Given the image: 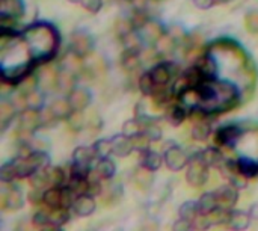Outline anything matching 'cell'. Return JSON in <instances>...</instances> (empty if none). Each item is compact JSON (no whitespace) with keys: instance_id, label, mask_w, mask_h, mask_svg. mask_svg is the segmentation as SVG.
Segmentation results:
<instances>
[{"instance_id":"46","label":"cell","mask_w":258,"mask_h":231,"mask_svg":"<svg viewBox=\"0 0 258 231\" xmlns=\"http://www.w3.org/2000/svg\"><path fill=\"white\" fill-rule=\"evenodd\" d=\"M32 222H33L36 227H39V228H42L44 225L50 224V209H48V210H45V209L36 210L35 215H33V218H32Z\"/></svg>"},{"instance_id":"43","label":"cell","mask_w":258,"mask_h":231,"mask_svg":"<svg viewBox=\"0 0 258 231\" xmlns=\"http://www.w3.org/2000/svg\"><path fill=\"white\" fill-rule=\"evenodd\" d=\"M141 132H142V124H141L139 120L135 117V118L127 120V121L122 124V132H121V133H124V135L128 136V138H133V136L139 135Z\"/></svg>"},{"instance_id":"58","label":"cell","mask_w":258,"mask_h":231,"mask_svg":"<svg viewBox=\"0 0 258 231\" xmlns=\"http://www.w3.org/2000/svg\"><path fill=\"white\" fill-rule=\"evenodd\" d=\"M68 2H71V3H79V5L82 3V0H68Z\"/></svg>"},{"instance_id":"7","label":"cell","mask_w":258,"mask_h":231,"mask_svg":"<svg viewBox=\"0 0 258 231\" xmlns=\"http://www.w3.org/2000/svg\"><path fill=\"white\" fill-rule=\"evenodd\" d=\"M216 192L218 197V207H224L228 210H233L239 201V189L234 188L231 183L230 185H224L221 186Z\"/></svg>"},{"instance_id":"3","label":"cell","mask_w":258,"mask_h":231,"mask_svg":"<svg viewBox=\"0 0 258 231\" xmlns=\"http://www.w3.org/2000/svg\"><path fill=\"white\" fill-rule=\"evenodd\" d=\"M243 133H245V129L242 126H239V124H225V126L219 127L215 132V142L218 144V147L234 148L236 144L243 136Z\"/></svg>"},{"instance_id":"39","label":"cell","mask_w":258,"mask_h":231,"mask_svg":"<svg viewBox=\"0 0 258 231\" xmlns=\"http://www.w3.org/2000/svg\"><path fill=\"white\" fill-rule=\"evenodd\" d=\"M68 186L76 194V197L88 195V186H89V183H88V179H85V177H70Z\"/></svg>"},{"instance_id":"29","label":"cell","mask_w":258,"mask_h":231,"mask_svg":"<svg viewBox=\"0 0 258 231\" xmlns=\"http://www.w3.org/2000/svg\"><path fill=\"white\" fill-rule=\"evenodd\" d=\"M44 204L48 209L62 207V188L48 186L44 192Z\"/></svg>"},{"instance_id":"4","label":"cell","mask_w":258,"mask_h":231,"mask_svg":"<svg viewBox=\"0 0 258 231\" xmlns=\"http://www.w3.org/2000/svg\"><path fill=\"white\" fill-rule=\"evenodd\" d=\"M163 159H165V163L166 166L174 171V172H178L184 168H187L189 165V160H190V156L177 144H171L165 153H163Z\"/></svg>"},{"instance_id":"32","label":"cell","mask_w":258,"mask_h":231,"mask_svg":"<svg viewBox=\"0 0 258 231\" xmlns=\"http://www.w3.org/2000/svg\"><path fill=\"white\" fill-rule=\"evenodd\" d=\"M200 213H201V210H200L198 201H186V203H183V204L180 206V209H178L180 218L187 219V221H192V222L195 221V218H197Z\"/></svg>"},{"instance_id":"18","label":"cell","mask_w":258,"mask_h":231,"mask_svg":"<svg viewBox=\"0 0 258 231\" xmlns=\"http://www.w3.org/2000/svg\"><path fill=\"white\" fill-rule=\"evenodd\" d=\"M141 53L139 50H130V48H124L122 54H121V65L125 71L128 73H135L136 70L141 68L142 65V59H141Z\"/></svg>"},{"instance_id":"30","label":"cell","mask_w":258,"mask_h":231,"mask_svg":"<svg viewBox=\"0 0 258 231\" xmlns=\"http://www.w3.org/2000/svg\"><path fill=\"white\" fill-rule=\"evenodd\" d=\"M237 163H239V171L246 179L258 177V160H254L251 157H240L237 159Z\"/></svg>"},{"instance_id":"26","label":"cell","mask_w":258,"mask_h":231,"mask_svg":"<svg viewBox=\"0 0 258 231\" xmlns=\"http://www.w3.org/2000/svg\"><path fill=\"white\" fill-rule=\"evenodd\" d=\"M35 171L47 169L50 166V156L45 150H33L29 157H26Z\"/></svg>"},{"instance_id":"21","label":"cell","mask_w":258,"mask_h":231,"mask_svg":"<svg viewBox=\"0 0 258 231\" xmlns=\"http://www.w3.org/2000/svg\"><path fill=\"white\" fill-rule=\"evenodd\" d=\"M24 9L26 8L23 0H0V15L20 18L23 17Z\"/></svg>"},{"instance_id":"17","label":"cell","mask_w":258,"mask_h":231,"mask_svg":"<svg viewBox=\"0 0 258 231\" xmlns=\"http://www.w3.org/2000/svg\"><path fill=\"white\" fill-rule=\"evenodd\" d=\"M200 157L204 160V163L209 166V168H216L219 169L221 165L224 163L225 157L222 154V151L219 150V147H207L206 150H201L198 151Z\"/></svg>"},{"instance_id":"34","label":"cell","mask_w":258,"mask_h":231,"mask_svg":"<svg viewBox=\"0 0 258 231\" xmlns=\"http://www.w3.org/2000/svg\"><path fill=\"white\" fill-rule=\"evenodd\" d=\"M15 179H18V172H17V163H15V159H14V160H9V162L2 165V168H0V180H2L3 185H8V183H12Z\"/></svg>"},{"instance_id":"13","label":"cell","mask_w":258,"mask_h":231,"mask_svg":"<svg viewBox=\"0 0 258 231\" xmlns=\"http://www.w3.org/2000/svg\"><path fill=\"white\" fill-rule=\"evenodd\" d=\"M166 30L163 29V26L159 23V21H156V20H151L150 18V21L138 32L139 35H141V38L144 39V42H150V44H156L157 42V39L165 33Z\"/></svg>"},{"instance_id":"37","label":"cell","mask_w":258,"mask_h":231,"mask_svg":"<svg viewBox=\"0 0 258 231\" xmlns=\"http://www.w3.org/2000/svg\"><path fill=\"white\" fill-rule=\"evenodd\" d=\"M92 148L95 151V156H97V160L98 159H106V157H110V154H113V150H112V141L110 139H97L94 144H92Z\"/></svg>"},{"instance_id":"25","label":"cell","mask_w":258,"mask_h":231,"mask_svg":"<svg viewBox=\"0 0 258 231\" xmlns=\"http://www.w3.org/2000/svg\"><path fill=\"white\" fill-rule=\"evenodd\" d=\"M212 133H213V127H212V123L207 118L195 121V124L192 127V138L195 141L204 142V141H207L210 138Z\"/></svg>"},{"instance_id":"31","label":"cell","mask_w":258,"mask_h":231,"mask_svg":"<svg viewBox=\"0 0 258 231\" xmlns=\"http://www.w3.org/2000/svg\"><path fill=\"white\" fill-rule=\"evenodd\" d=\"M138 86H139L142 95H145V97H151V95L154 94V91L157 89V85H156V82L153 80L150 71H145V73H142V74L139 76Z\"/></svg>"},{"instance_id":"36","label":"cell","mask_w":258,"mask_h":231,"mask_svg":"<svg viewBox=\"0 0 258 231\" xmlns=\"http://www.w3.org/2000/svg\"><path fill=\"white\" fill-rule=\"evenodd\" d=\"M26 97V104L27 107H32V109H36V110H41L44 106H45V97H44V92L39 91L38 88L24 94Z\"/></svg>"},{"instance_id":"27","label":"cell","mask_w":258,"mask_h":231,"mask_svg":"<svg viewBox=\"0 0 258 231\" xmlns=\"http://www.w3.org/2000/svg\"><path fill=\"white\" fill-rule=\"evenodd\" d=\"M95 169H97V172L100 174V177L103 180H112L115 177V174H116V165L110 157L98 159Z\"/></svg>"},{"instance_id":"55","label":"cell","mask_w":258,"mask_h":231,"mask_svg":"<svg viewBox=\"0 0 258 231\" xmlns=\"http://www.w3.org/2000/svg\"><path fill=\"white\" fill-rule=\"evenodd\" d=\"M249 215H251V218H252L254 221H258V203L252 204V206L249 207Z\"/></svg>"},{"instance_id":"53","label":"cell","mask_w":258,"mask_h":231,"mask_svg":"<svg viewBox=\"0 0 258 231\" xmlns=\"http://www.w3.org/2000/svg\"><path fill=\"white\" fill-rule=\"evenodd\" d=\"M89 183V186H88V195H91V197H98V195H101V192H103V185H101V180H97V182H88Z\"/></svg>"},{"instance_id":"8","label":"cell","mask_w":258,"mask_h":231,"mask_svg":"<svg viewBox=\"0 0 258 231\" xmlns=\"http://www.w3.org/2000/svg\"><path fill=\"white\" fill-rule=\"evenodd\" d=\"M68 100L73 106L74 110H80L83 112L85 109L89 107L91 101H92V94L89 89L86 88H80V86H76L70 94H68Z\"/></svg>"},{"instance_id":"28","label":"cell","mask_w":258,"mask_h":231,"mask_svg":"<svg viewBox=\"0 0 258 231\" xmlns=\"http://www.w3.org/2000/svg\"><path fill=\"white\" fill-rule=\"evenodd\" d=\"M38 77V85L44 89H53L56 88V82H57V71H54L51 67L48 68H42L41 73L36 76Z\"/></svg>"},{"instance_id":"20","label":"cell","mask_w":258,"mask_h":231,"mask_svg":"<svg viewBox=\"0 0 258 231\" xmlns=\"http://www.w3.org/2000/svg\"><path fill=\"white\" fill-rule=\"evenodd\" d=\"M47 176H48V186L63 188L68 185L70 180V171H65L60 166H48Z\"/></svg>"},{"instance_id":"45","label":"cell","mask_w":258,"mask_h":231,"mask_svg":"<svg viewBox=\"0 0 258 231\" xmlns=\"http://www.w3.org/2000/svg\"><path fill=\"white\" fill-rule=\"evenodd\" d=\"M213 227V222L207 213H200L194 221V228L197 231H207Z\"/></svg>"},{"instance_id":"6","label":"cell","mask_w":258,"mask_h":231,"mask_svg":"<svg viewBox=\"0 0 258 231\" xmlns=\"http://www.w3.org/2000/svg\"><path fill=\"white\" fill-rule=\"evenodd\" d=\"M23 204H24V197L17 186L12 185L9 188H3V191H2V207L5 210L17 212L23 207Z\"/></svg>"},{"instance_id":"56","label":"cell","mask_w":258,"mask_h":231,"mask_svg":"<svg viewBox=\"0 0 258 231\" xmlns=\"http://www.w3.org/2000/svg\"><path fill=\"white\" fill-rule=\"evenodd\" d=\"M41 231H62L60 230V227H57V225H54V224H47V225H44Z\"/></svg>"},{"instance_id":"47","label":"cell","mask_w":258,"mask_h":231,"mask_svg":"<svg viewBox=\"0 0 258 231\" xmlns=\"http://www.w3.org/2000/svg\"><path fill=\"white\" fill-rule=\"evenodd\" d=\"M44 192L45 189H39V188H32L30 192L27 194V200L30 204L33 206H39L41 203H44Z\"/></svg>"},{"instance_id":"16","label":"cell","mask_w":258,"mask_h":231,"mask_svg":"<svg viewBox=\"0 0 258 231\" xmlns=\"http://www.w3.org/2000/svg\"><path fill=\"white\" fill-rule=\"evenodd\" d=\"M97 159L95 156V151L91 147H86V145H80L77 147L74 151H73V163L74 165H79V166H86V168H91L92 162Z\"/></svg>"},{"instance_id":"1","label":"cell","mask_w":258,"mask_h":231,"mask_svg":"<svg viewBox=\"0 0 258 231\" xmlns=\"http://www.w3.org/2000/svg\"><path fill=\"white\" fill-rule=\"evenodd\" d=\"M209 166L204 163V160L200 157L198 153L190 156L187 169H186V182L194 188H201L209 180Z\"/></svg>"},{"instance_id":"57","label":"cell","mask_w":258,"mask_h":231,"mask_svg":"<svg viewBox=\"0 0 258 231\" xmlns=\"http://www.w3.org/2000/svg\"><path fill=\"white\" fill-rule=\"evenodd\" d=\"M233 0H216V5L219 3V5H227V3H231Z\"/></svg>"},{"instance_id":"22","label":"cell","mask_w":258,"mask_h":231,"mask_svg":"<svg viewBox=\"0 0 258 231\" xmlns=\"http://www.w3.org/2000/svg\"><path fill=\"white\" fill-rule=\"evenodd\" d=\"M56 88L70 94L76 88V73L71 71V70H68V68H65V67L60 71H57Z\"/></svg>"},{"instance_id":"33","label":"cell","mask_w":258,"mask_h":231,"mask_svg":"<svg viewBox=\"0 0 258 231\" xmlns=\"http://www.w3.org/2000/svg\"><path fill=\"white\" fill-rule=\"evenodd\" d=\"M71 209H67V207H54V209H50V224H54L57 227H62L65 225L70 218H71Z\"/></svg>"},{"instance_id":"48","label":"cell","mask_w":258,"mask_h":231,"mask_svg":"<svg viewBox=\"0 0 258 231\" xmlns=\"http://www.w3.org/2000/svg\"><path fill=\"white\" fill-rule=\"evenodd\" d=\"M82 8H85L89 14H98L103 8V0H82Z\"/></svg>"},{"instance_id":"15","label":"cell","mask_w":258,"mask_h":231,"mask_svg":"<svg viewBox=\"0 0 258 231\" xmlns=\"http://www.w3.org/2000/svg\"><path fill=\"white\" fill-rule=\"evenodd\" d=\"M110 141H112L113 154H115L116 157H127V156L132 154V151H133L132 139H130L128 136H125L124 133L112 136Z\"/></svg>"},{"instance_id":"11","label":"cell","mask_w":258,"mask_h":231,"mask_svg":"<svg viewBox=\"0 0 258 231\" xmlns=\"http://www.w3.org/2000/svg\"><path fill=\"white\" fill-rule=\"evenodd\" d=\"M189 115L187 107H184L181 103H171L166 110H165V120L172 126V127H178L181 126L186 118Z\"/></svg>"},{"instance_id":"38","label":"cell","mask_w":258,"mask_h":231,"mask_svg":"<svg viewBox=\"0 0 258 231\" xmlns=\"http://www.w3.org/2000/svg\"><path fill=\"white\" fill-rule=\"evenodd\" d=\"M132 139V145H133V151H138V153H145L148 150H151V144L153 141L148 138L147 133L141 132L139 135L130 138Z\"/></svg>"},{"instance_id":"23","label":"cell","mask_w":258,"mask_h":231,"mask_svg":"<svg viewBox=\"0 0 258 231\" xmlns=\"http://www.w3.org/2000/svg\"><path fill=\"white\" fill-rule=\"evenodd\" d=\"M177 44H178V41L169 33V32H165L159 39H157V42L154 44V50H156V53L157 54H171V53H174V50L177 48Z\"/></svg>"},{"instance_id":"40","label":"cell","mask_w":258,"mask_h":231,"mask_svg":"<svg viewBox=\"0 0 258 231\" xmlns=\"http://www.w3.org/2000/svg\"><path fill=\"white\" fill-rule=\"evenodd\" d=\"M29 183H30V186H32V188L47 189V188H48V176H47V169L35 171V172L29 177Z\"/></svg>"},{"instance_id":"54","label":"cell","mask_w":258,"mask_h":231,"mask_svg":"<svg viewBox=\"0 0 258 231\" xmlns=\"http://www.w3.org/2000/svg\"><path fill=\"white\" fill-rule=\"evenodd\" d=\"M194 6L201 9V11H207V9H212L215 5H216V0H192Z\"/></svg>"},{"instance_id":"2","label":"cell","mask_w":258,"mask_h":231,"mask_svg":"<svg viewBox=\"0 0 258 231\" xmlns=\"http://www.w3.org/2000/svg\"><path fill=\"white\" fill-rule=\"evenodd\" d=\"M94 45H95L94 36H92L89 32L79 29V30H76V32L71 33L70 50H71V53H73L74 56H77V57H80V59L85 57V56H88L89 53H92Z\"/></svg>"},{"instance_id":"35","label":"cell","mask_w":258,"mask_h":231,"mask_svg":"<svg viewBox=\"0 0 258 231\" xmlns=\"http://www.w3.org/2000/svg\"><path fill=\"white\" fill-rule=\"evenodd\" d=\"M200 204V210L201 213H212L216 207H218V197L216 192H206L201 195V198L198 200Z\"/></svg>"},{"instance_id":"42","label":"cell","mask_w":258,"mask_h":231,"mask_svg":"<svg viewBox=\"0 0 258 231\" xmlns=\"http://www.w3.org/2000/svg\"><path fill=\"white\" fill-rule=\"evenodd\" d=\"M230 215H231V210L228 209H224V207H216L212 213H209L213 225H222V224H228L230 221Z\"/></svg>"},{"instance_id":"19","label":"cell","mask_w":258,"mask_h":231,"mask_svg":"<svg viewBox=\"0 0 258 231\" xmlns=\"http://www.w3.org/2000/svg\"><path fill=\"white\" fill-rule=\"evenodd\" d=\"M18 112L20 110L17 109V106L12 101L3 100L0 103V126H2V132H5L9 127V124L15 120Z\"/></svg>"},{"instance_id":"24","label":"cell","mask_w":258,"mask_h":231,"mask_svg":"<svg viewBox=\"0 0 258 231\" xmlns=\"http://www.w3.org/2000/svg\"><path fill=\"white\" fill-rule=\"evenodd\" d=\"M165 159L160 153L157 151H153V150H148L145 153H141V166L150 169V171H157L160 169V166L163 165Z\"/></svg>"},{"instance_id":"51","label":"cell","mask_w":258,"mask_h":231,"mask_svg":"<svg viewBox=\"0 0 258 231\" xmlns=\"http://www.w3.org/2000/svg\"><path fill=\"white\" fill-rule=\"evenodd\" d=\"M194 222L192 221H187V219H177L172 225V231H194Z\"/></svg>"},{"instance_id":"5","label":"cell","mask_w":258,"mask_h":231,"mask_svg":"<svg viewBox=\"0 0 258 231\" xmlns=\"http://www.w3.org/2000/svg\"><path fill=\"white\" fill-rule=\"evenodd\" d=\"M18 124L20 129L29 133H33L36 129H39L42 126V113L41 110L32 109V107H26L23 110L18 112Z\"/></svg>"},{"instance_id":"9","label":"cell","mask_w":258,"mask_h":231,"mask_svg":"<svg viewBox=\"0 0 258 231\" xmlns=\"http://www.w3.org/2000/svg\"><path fill=\"white\" fill-rule=\"evenodd\" d=\"M195 67L200 70V73L204 76V79H207V80L218 79L216 77L218 76V62L210 53H204L203 56H200L195 62Z\"/></svg>"},{"instance_id":"41","label":"cell","mask_w":258,"mask_h":231,"mask_svg":"<svg viewBox=\"0 0 258 231\" xmlns=\"http://www.w3.org/2000/svg\"><path fill=\"white\" fill-rule=\"evenodd\" d=\"M115 32H116L119 39H124L125 36H128L132 32H136V30L133 29V24H132L130 18H119L115 23Z\"/></svg>"},{"instance_id":"49","label":"cell","mask_w":258,"mask_h":231,"mask_svg":"<svg viewBox=\"0 0 258 231\" xmlns=\"http://www.w3.org/2000/svg\"><path fill=\"white\" fill-rule=\"evenodd\" d=\"M68 123L71 124V127H74L76 130H80L83 126H85V115H83V112H80V110H74L73 112V115L68 118Z\"/></svg>"},{"instance_id":"52","label":"cell","mask_w":258,"mask_h":231,"mask_svg":"<svg viewBox=\"0 0 258 231\" xmlns=\"http://www.w3.org/2000/svg\"><path fill=\"white\" fill-rule=\"evenodd\" d=\"M245 23H246V27L249 32H258V11L246 14Z\"/></svg>"},{"instance_id":"12","label":"cell","mask_w":258,"mask_h":231,"mask_svg":"<svg viewBox=\"0 0 258 231\" xmlns=\"http://www.w3.org/2000/svg\"><path fill=\"white\" fill-rule=\"evenodd\" d=\"M95 209H97L95 198L91 197V195H82V197H77V200H76L71 210L79 218H88L95 212Z\"/></svg>"},{"instance_id":"14","label":"cell","mask_w":258,"mask_h":231,"mask_svg":"<svg viewBox=\"0 0 258 231\" xmlns=\"http://www.w3.org/2000/svg\"><path fill=\"white\" fill-rule=\"evenodd\" d=\"M251 215L249 212H243V210H231V215H230V221L227 224V227L231 231H245L249 228L251 225Z\"/></svg>"},{"instance_id":"44","label":"cell","mask_w":258,"mask_h":231,"mask_svg":"<svg viewBox=\"0 0 258 231\" xmlns=\"http://www.w3.org/2000/svg\"><path fill=\"white\" fill-rule=\"evenodd\" d=\"M153 180H154L153 171H150V169H147V168H144V166H141V168L136 169V172H135V182H136L139 186L148 188V186L153 183Z\"/></svg>"},{"instance_id":"50","label":"cell","mask_w":258,"mask_h":231,"mask_svg":"<svg viewBox=\"0 0 258 231\" xmlns=\"http://www.w3.org/2000/svg\"><path fill=\"white\" fill-rule=\"evenodd\" d=\"M248 180H249V179H246L242 172H237V174H234V176L230 179V183H231L234 188H237L239 191H243V189L248 188Z\"/></svg>"},{"instance_id":"10","label":"cell","mask_w":258,"mask_h":231,"mask_svg":"<svg viewBox=\"0 0 258 231\" xmlns=\"http://www.w3.org/2000/svg\"><path fill=\"white\" fill-rule=\"evenodd\" d=\"M48 110H50V113L57 121H68V118L74 112V109H73L68 97L67 98H56V100H53L50 103V106H48Z\"/></svg>"}]
</instances>
